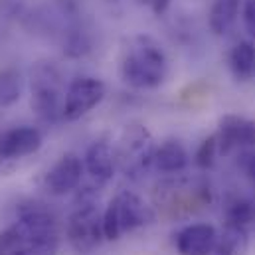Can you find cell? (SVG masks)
I'll return each instance as SVG.
<instances>
[{
    "mask_svg": "<svg viewBox=\"0 0 255 255\" xmlns=\"http://www.w3.org/2000/svg\"><path fill=\"white\" fill-rule=\"evenodd\" d=\"M127 140L123 144L121 150V160H128V168H146L148 164H152V156H154V146L150 140V134L146 132V128H130L127 130Z\"/></svg>",
    "mask_w": 255,
    "mask_h": 255,
    "instance_id": "obj_12",
    "label": "cell"
},
{
    "mask_svg": "<svg viewBox=\"0 0 255 255\" xmlns=\"http://www.w3.org/2000/svg\"><path fill=\"white\" fill-rule=\"evenodd\" d=\"M190 162L188 150L184 148V144L180 140L168 138L164 140L160 146L154 148V156H152V164L156 166V170L164 172V174H176L182 172Z\"/></svg>",
    "mask_w": 255,
    "mask_h": 255,
    "instance_id": "obj_13",
    "label": "cell"
},
{
    "mask_svg": "<svg viewBox=\"0 0 255 255\" xmlns=\"http://www.w3.org/2000/svg\"><path fill=\"white\" fill-rule=\"evenodd\" d=\"M250 250V238L244 226L226 224L222 234H218L214 255H246Z\"/></svg>",
    "mask_w": 255,
    "mask_h": 255,
    "instance_id": "obj_16",
    "label": "cell"
},
{
    "mask_svg": "<svg viewBox=\"0 0 255 255\" xmlns=\"http://www.w3.org/2000/svg\"><path fill=\"white\" fill-rule=\"evenodd\" d=\"M24 79L16 67H6L0 71V107H12L22 97Z\"/></svg>",
    "mask_w": 255,
    "mask_h": 255,
    "instance_id": "obj_17",
    "label": "cell"
},
{
    "mask_svg": "<svg viewBox=\"0 0 255 255\" xmlns=\"http://www.w3.org/2000/svg\"><path fill=\"white\" fill-rule=\"evenodd\" d=\"M255 222V202L246 198H236L226 208V224L234 226H248Z\"/></svg>",
    "mask_w": 255,
    "mask_h": 255,
    "instance_id": "obj_18",
    "label": "cell"
},
{
    "mask_svg": "<svg viewBox=\"0 0 255 255\" xmlns=\"http://www.w3.org/2000/svg\"><path fill=\"white\" fill-rule=\"evenodd\" d=\"M244 168H246V174L250 176V180L255 184V152L248 154L246 160H244Z\"/></svg>",
    "mask_w": 255,
    "mask_h": 255,
    "instance_id": "obj_21",
    "label": "cell"
},
{
    "mask_svg": "<svg viewBox=\"0 0 255 255\" xmlns=\"http://www.w3.org/2000/svg\"><path fill=\"white\" fill-rule=\"evenodd\" d=\"M83 168V160L77 154L67 152L44 176V188L52 196H65L73 192L81 184Z\"/></svg>",
    "mask_w": 255,
    "mask_h": 255,
    "instance_id": "obj_8",
    "label": "cell"
},
{
    "mask_svg": "<svg viewBox=\"0 0 255 255\" xmlns=\"http://www.w3.org/2000/svg\"><path fill=\"white\" fill-rule=\"evenodd\" d=\"M44 142L42 132L36 127H14L0 132V160L24 158L40 150Z\"/></svg>",
    "mask_w": 255,
    "mask_h": 255,
    "instance_id": "obj_9",
    "label": "cell"
},
{
    "mask_svg": "<svg viewBox=\"0 0 255 255\" xmlns=\"http://www.w3.org/2000/svg\"><path fill=\"white\" fill-rule=\"evenodd\" d=\"M154 222L152 208L132 192H119L111 198L103 212V234L107 242L119 240L123 234L134 232Z\"/></svg>",
    "mask_w": 255,
    "mask_h": 255,
    "instance_id": "obj_3",
    "label": "cell"
},
{
    "mask_svg": "<svg viewBox=\"0 0 255 255\" xmlns=\"http://www.w3.org/2000/svg\"><path fill=\"white\" fill-rule=\"evenodd\" d=\"M242 20L248 34L255 40V0H244L242 4Z\"/></svg>",
    "mask_w": 255,
    "mask_h": 255,
    "instance_id": "obj_20",
    "label": "cell"
},
{
    "mask_svg": "<svg viewBox=\"0 0 255 255\" xmlns=\"http://www.w3.org/2000/svg\"><path fill=\"white\" fill-rule=\"evenodd\" d=\"M218 232L210 224H190L176 234L178 255H214Z\"/></svg>",
    "mask_w": 255,
    "mask_h": 255,
    "instance_id": "obj_10",
    "label": "cell"
},
{
    "mask_svg": "<svg viewBox=\"0 0 255 255\" xmlns=\"http://www.w3.org/2000/svg\"><path fill=\"white\" fill-rule=\"evenodd\" d=\"M65 236L71 248L79 254H89L101 246V242L105 240L103 214L99 212L93 200L81 198V206H77L67 220Z\"/></svg>",
    "mask_w": 255,
    "mask_h": 255,
    "instance_id": "obj_5",
    "label": "cell"
},
{
    "mask_svg": "<svg viewBox=\"0 0 255 255\" xmlns=\"http://www.w3.org/2000/svg\"><path fill=\"white\" fill-rule=\"evenodd\" d=\"M58 236L56 216L44 204H24L18 220L0 232V255H52Z\"/></svg>",
    "mask_w": 255,
    "mask_h": 255,
    "instance_id": "obj_1",
    "label": "cell"
},
{
    "mask_svg": "<svg viewBox=\"0 0 255 255\" xmlns=\"http://www.w3.org/2000/svg\"><path fill=\"white\" fill-rule=\"evenodd\" d=\"M105 83L91 75H79L75 77L64 97V119L65 121H77L91 113L103 99H105Z\"/></svg>",
    "mask_w": 255,
    "mask_h": 255,
    "instance_id": "obj_6",
    "label": "cell"
},
{
    "mask_svg": "<svg viewBox=\"0 0 255 255\" xmlns=\"http://www.w3.org/2000/svg\"><path fill=\"white\" fill-rule=\"evenodd\" d=\"M220 154V146H218V136L216 132L210 134L208 138L202 140V144L198 146V152H196V164L200 168H210L216 160V156Z\"/></svg>",
    "mask_w": 255,
    "mask_h": 255,
    "instance_id": "obj_19",
    "label": "cell"
},
{
    "mask_svg": "<svg viewBox=\"0 0 255 255\" xmlns=\"http://www.w3.org/2000/svg\"><path fill=\"white\" fill-rule=\"evenodd\" d=\"M218 146L220 154L234 150H246L255 146V121L240 115H224L218 125Z\"/></svg>",
    "mask_w": 255,
    "mask_h": 255,
    "instance_id": "obj_7",
    "label": "cell"
},
{
    "mask_svg": "<svg viewBox=\"0 0 255 255\" xmlns=\"http://www.w3.org/2000/svg\"><path fill=\"white\" fill-rule=\"evenodd\" d=\"M242 4H244V0H214L210 14H208L210 30L216 36L228 34L242 12Z\"/></svg>",
    "mask_w": 255,
    "mask_h": 255,
    "instance_id": "obj_14",
    "label": "cell"
},
{
    "mask_svg": "<svg viewBox=\"0 0 255 255\" xmlns=\"http://www.w3.org/2000/svg\"><path fill=\"white\" fill-rule=\"evenodd\" d=\"M83 166H85L87 174L93 180H97L99 184L109 182L117 168V156H115L111 144L105 140H95L85 152Z\"/></svg>",
    "mask_w": 255,
    "mask_h": 255,
    "instance_id": "obj_11",
    "label": "cell"
},
{
    "mask_svg": "<svg viewBox=\"0 0 255 255\" xmlns=\"http://www.w3.org/2000/svg\"><path fill=\"white\" fill-rule=\"evenodd\" d=\"M150 2H152V10H154L156 14H162V12L166 10V6H168L170 0H150Z\"/></svg>",
    "mask_w": 255,
    "mask_h": 255,
    "instance_id": "obj_22",
    "label": "cell"
},
{
    "mask_svg": "<svg viewBox=\"0 0 255 255\" xmlns=\"http://www.w3.org/2000/svg\"><path fill=\"white\" fill-rule=\"evenodd\" d=\"M64 89L60 71L50 64H38L32 69V109L44 121L64 117Z\"/></svg>",
    "mask_w": 255,
    "mask_h": 255,
    "instance_id": "obj_4",
    "label": "cell"
},
{
    "mask_svg": "<svg viewBox=\"0 0 255 255\" xmlns=\"http://www.w3.org/2000/svg\"><path fill=\"white\" fill-rule=\"evenodd\" d=\"M168 73V60L162 48L146 36H138L130 42L123 62L121 77L134 89H156L164 83Z\"/></svg>",
    "mask_w": 255,
    "mask_h": 255,
    "instance_id": "obj_2",
    "label": "cell"
},
{
    "mask_svg": "<svg viewBox=\"0 0 255 255\" xmlns=\"http://www.w3.org/2000/svg\"><path fill=\"white\" fill-rule=\"evenodd\" d=\"M230 71L238 81H250L255 75V44L238 42L228 56Z\"/></svg>",
    "mask_w": 255,
    "mask_h": 255,
    "instance_id": "obj_15",
    "label": "cell"
}]
</instances>
